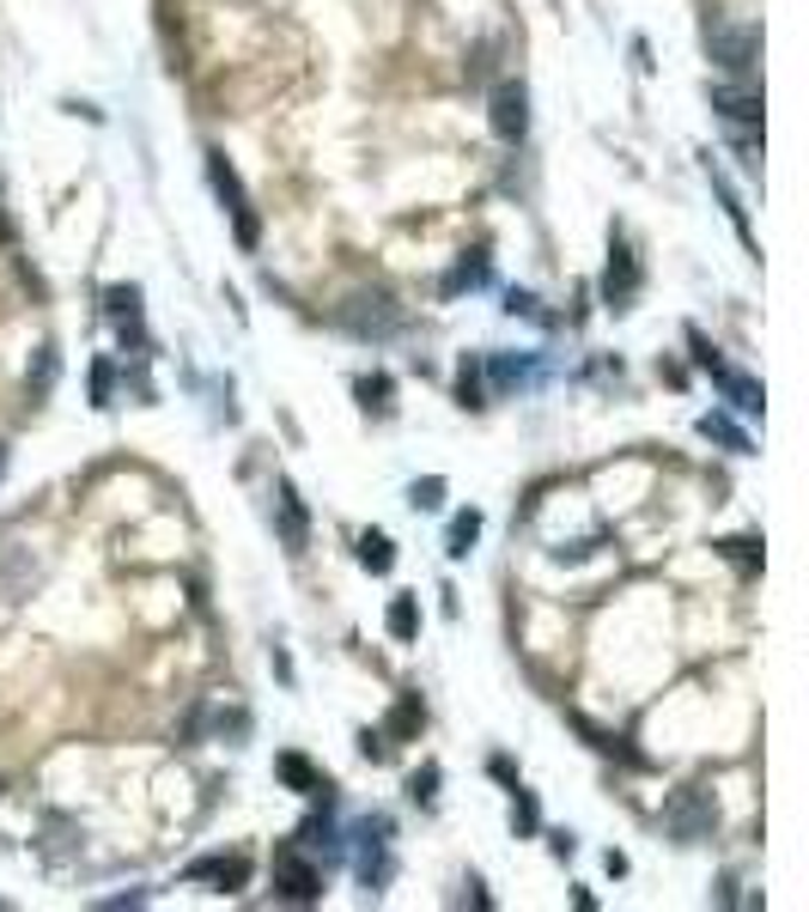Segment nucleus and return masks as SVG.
Here are the masks:
<instances>
[{"mask_svg":"<svg viewBox=\"0 0 809 912\" xmlns=\"http://www.w3.org/2000/svg\"><path fill=\"white\" fill-rule=\"evenodd\" d=\"M688 347H694V365H700V371H707L712 384L724 389V402H730V408H737V414H767V389L754 384L749 371L724 365V359H719V347H707V335H700V329H688Z\"/></svg>","mask_w":809,"mask_h":912,"instance_id":"nucleus-1","label":"nucleus"},{"mask_svg":"<svg viewBox=\"0 0 809 912\" xmlns=\"http://www.w3.org/2000/svg\"><path fill=\"white\" fill-rule=\"evenodd\" d=\"M335 317H342V329L359 335V341H384V335H396L402 323H408V310H402L389 293H354Z\"/></svg>","mask_w":809,"mask_h":912,"instance_id":"nucleus-2","label":"nucleus"},{"mask_svg":"<svg viewBox=\"0 0 809 912\" xmlns=\"http://www.w3.org/2000/svg\"><path fill=\"white\" fill-rule=\"evenodd\" d=\"M207 182H214V195L226 201L231 226H238V244H244V250H256V244H263V219H256V207H250V195H244L238 171L226 165V152H207Z\"/></svg>","mask_w":809,"mask_h":912,"instance_id":"nucleus-3","label":"nucleus"},{"mask_svg":"<svg viewBox=\"0 0 809 912\" xmlns=\"http://www.w3.org/2000/svg\"><path fill=\"white\" fill-rule=\"evenodd\" d=\"M712 821H719V803H712V791H700V785L675 791V797L663 803V827H670L682 845L707 840V833H712Z\"/></svg>","mask_w":809,"mask_h":912,"instance_id":"nucleus-4","label":"nucleus"},{"mask_svg":"<svg viewBox=\"0 0 809 912\" xmlns=\"http://www.w3.org/2000/svg\"><path fill=\"white\" fill-rule=\"evenodd\" d=\"M274 894H280V901H293V906L323 901V870L310 864L298 845H280V852H274Z\"/></svg>","mask_w":809,"mask_h":912,"instance_id":"nucleus-5","label":"nucleus"},{"mask_svg":"<svg viewBox=\"0 0 809 912\" xmlns=\"http://www.w3.org/2000/svg\"><path fill=\"white\" fill-rule=\"evenodd\" d=\"M389 870H396V858H389V815H372L359 827V882L377 894L389 882Z\"/></svg>","mask_w":809,"mask_h":912,"instance_id":"nucleus-6","label":"nucleus"},{"mask_svg":"<svg viewBox=\"0 0 809 912\" xmlns=\"http://www.w3.org/2000/svg\"><path fill=\"white\" fill-rule=\"evenodd\" d=\"M487 122H493V135H500L505 147H517V140L530 135V91L524 86H500V91H493Z\"/></svg>","mask_w":809,"mask_h":912,"instance_id":"nucleus-7","label":"nucleus"},{"mask_svg":"<svg viewBox=\"0 0 809 912\" xmlns=\"http://www.w3.org/2000/svg\"><path fill=\"white\" fill-rule=\"evenodd\" d=\"M274 512H280V542H286V554H305L310 517H305V499H298L293 480H274Z\"/></svg>","mask_w":809,"mask_h":912,"instance_id":"nucleus-8","label":"nucleus"},{"mask_svg":"<svg viewBox=\"0 0 809 912\" xmlns=\"http://www.w3.org/2000/svg\"><path fill=\"white\" fill-rule=\"evenodd\" d=\"M633 293H639V262H633L628 244L615 238V250H609V274H603V298H609V310H628Z\"/></svg>","mask_w":809,"mask_h":912,"instance_id":"nucleus-9","label":"nucleus"},{"mask_svg":"<svg viewBox=\"0 0 809 912\" xmlns=\"http://www.w3.org/2000/svg\"><path fill=\"white\" fill-rule=\"evenodd\" d=\"M293 845H298L305 858H323V864H335V858H342V827L329 821V810H323V815H310L305 827H298Z\"/></svg>","mask_w":809,"mask_h":912,"instance_id":"nucleus-10","label":"nucleus"},{"mask_svg":"<svg viewBox=\"0 0 809 912\" xmlns=\"http://www.w3.org/2000/svg\"><path fill=\"white\" fill-rule=\"evenodd\" d=\"M189 882H219V894H238L244 882H250V858H201V864H189Z\"/></svg>","mask_w":809,"mask_h":912,"instance_id":"nucleus-11","label":"nucleus"},{"mask_svg":"<svg viewBox=\"0 0 809 912\" xmlns=\"http://www.w3.org/2000/svg\"><path fill=\"white\" fill-rule=\"evenodd\" d=\"M754 49H761V31H754V24H742V31H712V56H719L730 73H749Z\"/></svg>","mask_w":809,"mask_h":912,"instance_id":"nucleus-12","label":"nucleus"},{"mask_svg":"<svg viewBox=\"0 0 809 912\" xmlns=\"http://www.w3.org/2000/svg\"><path fill=\"white\" fill-rule=\"evenodd\" d=\"M274 773H280L286 785H293V791H305V797H329V785H323V773H317V766L305 761V754H280V761H274Z\"/></svg>","mask_w":809,"mask_h":912,"instance_id":"nucleus-13","label":"nucleus"},{"mask_svg":"<svg viewBox=\"0 0 809 912\" xmlns=\"http://www.w3.org/2000/svg\"><path fill=\"white\" fill-rule=\"evenodd\" d=\"M475 286H487V250H468L463 262H456V268L445 274V298H456V293H475Z\"/></svg>","mask_w":809,"mask_h":912,"instance_id":"nucleus-14","label":"nucleus"},{"mask_svg":"<svg viewBox=\"0 0 809 912\" xmlns=\"http://www.w3.org/2000/svg\"><path fill=\"white\" fill-rule=\"evenodd\" d=\"M359 566H365V572H377V578H384V572L396 566V542H389L384 529H365V536H359Z\"/></svg>","mask_w":809,"mask_h":912,"instance_id":"nucleus-15","label":"nucleus"},{"mask_svg":"<svg viewBox=\"0 0 809 912\" xmlns=\"http://www.w3.org/2000/svg\"><path fill=\"white\" fill-rule=\"evenodd\" d=\"M700 438H712V445H724V450H737V456H749V433L742 426H730L724 414H700Z\"/></svg>","mask_w":809,"mask_h":912,"instance_id":"nucleus-16","label":"nucleus"},{"mask_svg":"<svg viewBox=\"0 0 809 912\" xmlns=\"http://www.w3.org/2000/svg\"><path fill=\"white\" fill-rule=\"evenodd\" d=\"M481 542V512H456L451 529H445V554L451 559H468V547Z\"/></svg>","mask_w":809,"mask_h":912,"instance_id":"nucleus-17","label":"nucleus"},{"mask_svg":"<svg viewBox=\"0 0 809 912\" xmlns=\"http://www.w3.org/2000/svg\"><path fill=\"white\" fill-rule=\"evenodd\" d=\"M712 110H724L730 122H761V98H754V91H730V86H719V91H712Z\"/></svg>","mask_w":809,"mask_h":912,"instance_id":"nucleus-18","label":"nucleus"},{"mask_svg":"<svg viewBox=\"0 0 809 912\" xmlns=\"http://www.w3.org/2000/svg\"><path fill=\"white\" fill-rule=\"evenodd\" d=\"M384 627H389V638H402V645H408V638L421 633V603H414V596H389Z\"/></svg>","mask_w":809,"mask_h":912,"instance_id":"nucleus-19","label":"nucleus"},{"mask_svg":"<svg viewBox=\"0 0 809 912\" xmlns=\"http://www.w3.org/2000/svg\"><path fill=\"white\" fill-rule=\"evenodd\" d=\"M421 724H426L421 694H402V700H396V712H389V724H384V736H389V742H396V736H414Z\"/></svg>","mask_w":809,"mask_h":912,"instance_id":"nucleus-20","label":"nucleus"},{"mask_svg":"<svg viewBox=\"0 0 809 912\" xmlns=\"http://www.w3.org/2000/svg\"><path fill=\"white\" fill-rule=\"evenodd\" d=\"M110 317L122 323V335H140V293L135 286H110Z\"/></svg>","mask_w":809,"mask_h":912,"instance_id":"nucleus-21","label":"nucleus"},{"mask_svg":"<svg viewBox=\"0 0 809 912\" xmlns=\"http://www.w3.org/2000/svg\"><path fill=\"white\" fill-rule=\"evenodd\" d=\"M512 827H517V833H536V827H542V810H536V797H530L524 785L512 791Z\"/></svg>","mask_w":809,"mask_h":912,"instance_id":"nucleus-22","label":"nucleus"},{"mask_svg":"<svg viewBox=\"0 0 809 912\" xmlns=\"http://www.w3.org/2000/svg\"><path fill=\"white\" fill-rule=\"evenodd\" d=\"M414 512H438V505H445V480L438 475H426V480H414Z\"/></svg>","mask_w":809,"mask_h":912,"instance_id":"nucleus-23","label":"nucleus"},{"mask_svg":"<svg viewBox=\"0 0 809 912\" xmlns=\"http://www.w3.org/2000/svg\"><path fill=\"white\" fill-rule=\"evenodd\" d=\"M359 402L365 408H377V414H389V377L377 371V377H359Z\"/></svg>","mask_w":809,"mask_h":912,"instance_id":"nucleus-24","label":"nucleus"},{"mask_svg":"<svg viewBox=\"0 0 809 912\" xmlns=\"http://www.w3.org/2000/svg\"><path fill=\"white\" fill-rule=\"evenodd\" d=\"M110 389H116V371L110 359H98L91 365V408H110Z\"/></svg>","mask_w":809,"mask_h":912,"instance_id":"nucleus-25","label":"nucleus"},{"mask_svg":"<svg viewBox=\"0 0 809 912\" xmlns=\"http://www.w3.org/2000/svg\"><path fill=\"white\" fill-rule=\"evenodd\" d=\"M761 542H749V536H730V542H719V554L724 559H737V566H761V554H754Z\"/></svg>","mask_w":809,"mask_h":912,"instance_id":"nucleus-26","label":"nucleus"},{"mask_svg":"<svg viewBox=\"0 0 809 912\" xmlns=\"http://www.w3.org/2000/svg\"><path fill=\"white\" fill-rule=\"evenodd\" d=\"M49 384H56V347H43V354H37V377H31V396H49Z\"/></svg>","mask_w":809,"mask_h":912,"instance_id":"nucleus-27","label":"nucleus"},{"mask_svg":"<svg viewBox=\"0 0 809 912\" xmlns=\"http://www.w3.org/2000/svg\"><path fill=\"white\" fill-rule=\"evenodd\" d=\"M408 791H414V803H433L438 797V766H421V773L408 779Z\"/></svg>","mask_w":809,"mask_h":912,"instance_id":"nucleus-28","label":"nucleus"},{"mask_svg":"<svg viewBox=\"0 0 809 912\" xmlns=\"http://www.w3.org/2000/svg\"><path fill=\"white\" fill-rule=\"evenodd\" d=\"M389 749H396V742H389L384 730H365V736H359V754H365V761H389Z\"/></svg>","mask_w":809,"mask_h":912,"instance_id":"nucleus-29","label":"nucleus"},{"mask_svg":"<svg viewBox=\"0 0 809 912\" xmlns=\"http://www.w3.org/2000/svg\"><path fill=\"white\" fill-rule=\"evenodd\" d=\"M456 396H463V408H481V377H475V365H463V377H456Z\"/></svg>","mask_w":809,"mask_h":912,"instance_id":"nucleus-30","label":"nucleus"},{"mask_svg":"<svg viewBox=\"0 0 809 912\" xmlns=\"http://www.w3.org/2000/svg\"><path fill=\"white\" fill-rule=\"evenodd\" d=\"M505 310H512V317H536V298H530V293H512V298H505Z\"/></svg>","mask_w":809,"mask_h":912,"instance_id":"nucleus-31","label":"nucleus"},{"mask_svg":"<svg viewBox=\"0 0 809 912\" xmlns=\"http://www.w3.org/2000/svg\"><path fill=\"white\" fill-rule=\"evenodd\" d=\"M0 468H7V445H0Z\"/></svg>","mask_w":809,"mask_h":912,"instance_id":"nucleus-32","label":"nucleus"}]
</instances>
